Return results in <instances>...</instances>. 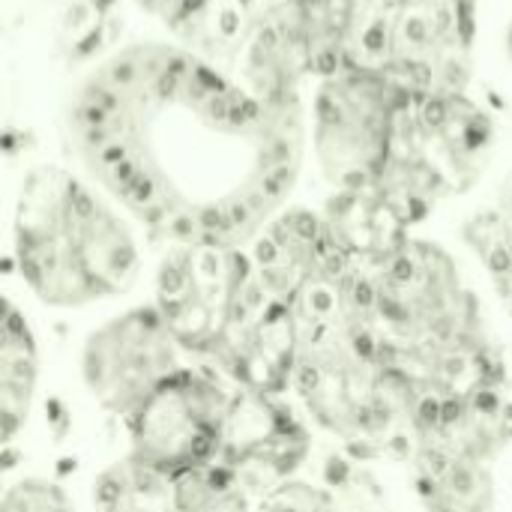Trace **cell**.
<instances>
[{
  "mask_svg": "<svg viewBox=\"0 0 512 512\" xmlns=\"http://www.w3.org/2000/svg\"><path fill=\"white\" fill-rule=\"evenodd\" d=\"M72 162L162 246H249L300 183L297 87L240 81L207 57L135 42L102 57L66 108Z\"/></svg>",
  "mask_w": 512,
  "mask_h": 512,
  "instance_id": "cell-1",
  "label": "cell"
},
{
  "mask_svg": "<svg viewBox=\"0 0 512 512\" xmlns=\"http://www.w3.org/2000/svg\"><path fill=\"white\" fill-rule=\"evenodd\" d=\"M357 312L411 396L417 429L512 378L507 315L480 273L414 231L351 279Z\"/></svg>",
  "mask_w": 512,
  "mask_h": 512,
  "instance_id": "cell-2",
  "label": "cell"
},
{
  "mask_svg": "<svg viewBox=\"0 0 512 512\" xmlns=\"http://www.w3.org/2000/svg\"><path fill=\"white\" fill-rule=\"evenodd\" d=\"M15 291L39 312L90 318L147 291L144 228L84 171L30 165L12 195Z\"/></svg>",
  "mask_w": 512,
  "mask_h": 512,
  "instance_id": "cell-3",
  "label": "cell"
},
{
  "mask_svg": "<svg viewBox=\"0 0 512 512\" xmlns=\"http://www.w3.org/2000/svg\"><path fill=\"white\" fill-rule=\"evenodd\" d=\"M354 270L294 300L297 351L285 399L294 402L309 432L357 456L405 459L417 438V414L357 312Z\"/></svg>",
  "mask_w": 512,
  "mask_h": 512,
  "instance_id": "cell-4",
  "label": "cell"
},
{
  "mask_svg": "<svg viewBox=\"0 0 512 512\" xmlns=\"http://www.w3.org/2000/svg\"><path fill=\"white\" fill-rule=\"evenodd\" d=\"M147 297L192 360L246 390L285 396L297 351L294 309L261 279L249 246H162Z\"/></svg>",
  "mask_w": 512,
  "mask_h": 512,
  "instance_id": "cell-5",
  "label": "cell"
},
{
  "mask_svg": "<svg viewBox=\"0 0 512 512\" xmlns=\"http://www.w3.org/2000/svg\"><path fill=\"white\" fill-rule=\"evenodd\" d=\"M189 363H195L192 354L144 294L78 321L69 348V393L96 420L120 429Z\"/></svg>",
  "mask_w": 512,
  "mask_h": 512,
  "instance_id": "cell-6",
  "label": "cell"
},
{
  "mask_svg": "<svg viewBox=\"0 0 512 512\" xmlns=\"http://www.w3.org/2000/svg\"><path fill=\"white\" fill-rule=\"evenodd\" d=\"M492 120L468 96L411 99L381 180L378 195L405 228L426 222L444 201L468 192L492 153Z\"/></svg>",
  "mask_w": 512,
  "mask_h": 512,
  "instance_id": "cell-7",
  "label": "cell"
},
{
  "mask_svg": "<svg viewBox=\"0 0 512 512\" xmlns=\"http://www.w3.org/2000/svg\"><path fill=\"white\" fill-rule=\"evenodd\" d=\"M480 0H363L351 63L390 75L414 99L468 93Z\"/></svg>",
  "mask_w": 512,
  "mask_h": 512,
  "instance_id": "cell-8",
  "label": "cell"
},
{
  "mask_svg": "<svg viewBox=\"0 0 512 512\" xmlns=\"http://www.w3.org/2000/svg\"><path fill=\"white\" fill-rule=\"evenodd\" d=\"M411 93L381 69L345 63L318 78L309 150L333 195L372 189L393 153Z\"/></svg>",
  "mask_w": 512,
  "mask_h": 512,
  "instance_id": "cell-9",
  "label": "cell"
},
{
  "mask_svg": "<svg viewBox=\"0 0 512 512\" xmlns=\"http://www.w3.org/2000/svg\"><path fill=\"white\" fill-rule=\"evenodd\" d=\"M246 387L207 363H189L117 429L114 450L168 474L222 465Z\"/></svg>",
  "mask_w": 512,
  "mask_h": 512,
  "instance_id": "cell-10",
  "label": "cell"
},
{
  "mask_svg": "<svg viewBox=\"0 0 512 512\" xmlns=\"http://www.w3.org/2000/svg\"><path fill=\"white\" fill-rule=\"evenodd\" d=\"M39 312L9 285L0 333V426L6 456L27 450L30 429L45 405V342Z\"/></svg>",
  "mask_w": 512,
  "mask_h": 512,
  "instance_id": "cell-11",
  "label": "cell"
},
{
  "mask_svg": "<svg viewBox=\"0 0 512 512\" xmlns=\"http://www.w3.org/2000/svg\"><path fill=\"white\" fill-rule=\"evenodd\" d=\"M81 492L87 512H180L177 474L144 465L120 450L93 465Z\"/></svg>",
  "mask_w": 512,
  "mask_h": 512,
  "instance_id": "cell-12",
  "label": "cell"
},
{
  "mask_svg": "<svg viewBox=\"0 0 512 512\" xmlns=\"http://www.w3.org/2000/svg\"><path fill=\"white\" fill-rule=\"evenodd\" d=\"M468 246L477 270L512 324V174L495 198L471 219Z\"/></svg>",
  "mask_w": 512,
  "mask_h": 512,
  "instance_id": "cell-13",
  "label": "cell"
},
{
  "mask_svg": "<svg viewBox=\"0 0 512 512\" xmlns=\"http://www.w3.org/2000/svg\"><path fill=\"white\" fill-rule=\"evenodd\" d=\"M0 512H87V507L84 492L63 474L21 459V465L6 462L3 468Z\"/></svg>",
  "mask_w": 512,
  "mask_h": 512,
  "instance_id": "cell-14",
  "label": "cell"
},
{
  "mask_svg": "<svg viewBox=\"0 0 512 512\" xmlns=\"http://www.w3.org/2000/svg\"><path fill=\"white\" fill-rule=\"evenodd\" d=\"M258 507L261 512H342L330 486L303 477H288L270 486L261 492Z\"/></svg>",
  "mask_w": 512,
  "mask_h": 512,
  "instance_id": "cell-15",
  "label": "cell"
},
{
  "mask_svg": "<svg viewBox=\"0 0 512 512\" xmlns=\"http://www.w3.org/2000/svg\"><path fill=\"white\" fill-rule=\"evenodd\" d=\"M138 12H144L147 18L171 27V30H183L192 27L195 21L207 18L219 0H129Z\"/></svg>",
  "mask_w": 512,
  "mask_h": 512,
  "instance_id": "cell-16",
  "label": "cell"
},
{
  "mask_svg": "<svg viewBox=\"0 0 512 512\" xmlns=\"http://www.w3.org/2000/svg\"><path fill=\"white\" fill-rule=\"evenodd\" d=\"M507 48H510V57H512V15H510V27H507Z\"/></svg>",
  "mask_w": 512,
  "mask_h": 512,
  "instance_id": "cell-17",
  "label": "cell"
}]
</instances>
